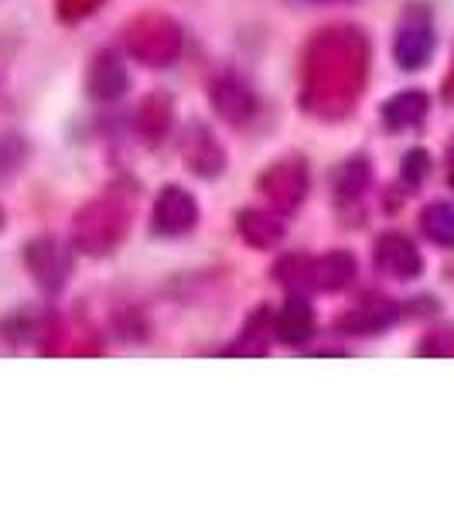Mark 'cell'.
<instances>
[{
    "mask_svg": "<svg viewBox=\"0 0 454 512\" xmlns=\"http://www.w3.org/2000/svg\"><path fill=\"white\" fill-rule=\"evenodd\" d=\"M376 267L400 280H414L420 270H424V260H420L417 246L410 243L407 236L386 233L376 239Z\"/></svg>",
    "mask_w": 454,
    "mask_h": 512,
    "instance_id": "4",
    "label": "cell"
},
{
    "mask_svg": "<svg viewBox=\"0 0 454 512\" xmlns=\"http://www.w3.org/2000/svg\"><path fill=\"white\" fill-rule=\"evenodd\" d=\"M24 260H28L31 274L45 291H62L65 277H69V256L62 253V246L55 243L52 236H41L35 243L24 250Z\"/></svg>",
    "mask_w": 454,
    "mask_h": 512,
    "instance_id": "3",
    "label": "cell"
},
{
    "mask_svg": "<svg viewBox=\"0 0 454 512\" xmlns=\"http://www.w3.org/2000/svg\"><path fill=\"white\" fill-rule=\"evenodd\" d=\"M212 106L222 113V120L229 123H246L257 113V96L239 76H219L212 82Z\"/></svg>",
    "mask_w": 454,
    "mask_h": 512,
    "instance_id": "5",
    "label": "cell"
},
{
    "mask_svg": "<svg viewBox=\"0 0 454 512\" xmlns=\"http://www.w3.org/2000/svg\"><path fill=\"white\" fill-rule=\"evenodd\" d=\"M420 229L437 246H454V205L434 202L420 212Z\"/></svg>",
    "mask_w": 454,
    "mask_h": 512,
    "instance_id": "15",
    "label": "cell"
},
{
    "mask_svg": "<svg viewBox=\"0 0 454 512\" xmlns=\"http://www.w3.org/2000/svg\"><path fill=\"white\" fill-rule=\"evenodd\" d=\"M123 89H127V72H123V65L113 59V55H99L93 62V69H89V93L96 99H117L123 96Z\"/></svg>",
    "mask_w": 454,
    "mask_h": 512,
    "instance_id": "12",
    "label": "cell"
},
{
    "mask_svg": "<svg viewBox=\"0 0 454 512\" xmlns=\"http://www.w3.org/2000/svg\"><path fill=\"white\" fill-rule=\"evenodd\" d=\"M396 315H400V311H396L393 301H369V304H359L356 311H349L345 318H338V332L373 338L379 332H386L396 321Z\"/></svg>",
    "mask_w": 454,
    "mask_h": 512,
    "instance_id": "8",
    "label": "cell"
},
{
    "mask_svg": "<svg viewBox=\"0 0 454 512\" xmlns=\"http://www.w3.org/2000/svg\"><path fill=\"white\" fill-rule=\"evenodd\" d=\"M185 164L202 178H216L226 168V154H222L219 140L202 123H192L185 134Z\"/></svg>",
    "mask_w": 454,
    "mask_h": 512,
    "instance_id": "7",
    "label": "cell"
},
{
    "mask_svg": "<svg viewBox=\"0 0 454 512\" xmlns=\"http://www.w3.org/2000/svg\"><path fill=\"white\" fill-rule=\"evenodd\" d=\"M448 181H451V185H454V147H451V151H448Z\"/></svg>",
    "mask_w": 454,
    "mask_h": 512,
    "instance_id": "19",
    "label": "cell"
},
{
    "mask_svg": "<svg viewBox=\"0 0 454 512\" xmlns=\"http://www.w3.org/2000/svg\"><path fill=\"white\" fill-rule=\"evenodd\" d=\"M366 185H369V161L366 158H352L338 168V175H335L338 202H352V198H359L362 192H366Z\"/></svg>",
    "mask_w": 454,
    "mask_h": 512,
    "instance_id": "16",
    "label": "cell"
},
{
    "mask_svg": "<svg viewBox=\"0 0 454 512\" xmlns=\"http://www.w3.org/2000/svg\"><path fill=\"white\" fill-rule=\"evenodd\" d=\"M274 277L291 294H304L308 287H315V260H311V256H304V253H291L274 267Z\"/></svg>",
    "mask_w": 454,
    "mask_h": 512,
    "instance_id": "14",
    "label": "cell"
},
{
    "mask_svg": "<svg viewBox=\"0 0 454 512\" xmlns=\"http://www.w3.org/2000/svg\"><path fill=\"white\" fill-rule=\"evenodd\" d=\"M18 140H0V175H11L14 164L21 161V147H14Z\"/></svg>",
    "mask_w": 454,
    "mask_h": 512,
    "instance_id": "18",
    "label": "cell"
},
{
    "mask_svg": "<svg viewBox=\"0 0 454 512\" xmlns=\"http://www.w3.org/2000/svg\"><path fill=\"white\" fill-rule=\"evenodd\" d=\"M427 117V96L420 89H407V93L386 99L383 106V123L386 130H410Z\"/></svg>",
    "mask_w": 454,
    "mask_h": 512,
    "instance_id": "10",
    "label": "cell"
},
{
    "mask_svg": "<svg viewBox=\"0 0 454 512\" xmlns=\"http://www.w3.org/2000/svg\"><path fill=\"white\" fill-rule=\"evenodd\" d=\"M274 328H277L280 342L301 345V342H308V338L315 335V311H311V304L304 301L301 294H294L291 301H287L284 308H280Z\"/></svg>",
    "mask_w": 454,
    "mask_h": 512,
    "instance_id": "9",
    "label": "cell"
},
{
    "mask_svg": "<svg viewBox=\"0 0 454 512\" xmlns=\"http://www.w3.org/2000/svg\"><path fill=\"white\" fill-rule=\"evenodd\" d=\"M198 222L195 198L178 185H168L154 205V233L158 236H185Z\"/></svg>",
    "mask_w": 454,
    "mask_h": 512,
    "instance_id": "2",
    "label": "cell"
},
{
    "mask_svg": "<svg viewBox=\"0 0 454 512\" xmlns=\"http://www.w3.org/2000/svg\"><path fill=\"white\" fill-rule=\"evenodd\" d=\"M356 277V256L345 253V250H332L325 253L321 260H315V287L318 291H342L349 287V280Z\"/></svg>",
    "mask_w": 454,
    "mask_h": 512,
    "instance_id": "11",
    "label": "cell"
},
{
    "mask_svg": "<svg viewBox=\"0 0 454 512\" xmlns=\"http://www.w3.org/2000/svg\"><path fill=\"white\" fill-rule=\"evenodd\" d=\"M400 171H403V185H407V188H417L420 181L427 178V171H431V158H427L424 151H410L407 158H403Z\"/></svg>",
    "mask_w": 454,
    "mask_h": 512,
    "instance_id": "17",
    "label": "cell"
},
{
    "mask_svg": "<svg viewBox=\"0 0 454 512\" xmlns=\"http://www.w3.org/2000/svg\"><path fill=\"white\" fill-rule=\"evenodd\" d=\"M260 185H263V192H270V198H274L280 209H294V205H301L304 188H308L304 161L291 158L284 164H274V168H267V175H263Z\"/></svg>",
    "mask_w": 454,
    "mask_h": 512,
    "instance_id": "6",
    "label": "cell"
},
{
    "mask_svg": "<svg viewBox=\"0 0 454 512\" xmlns=\"http://www.w3.org/2000/svg\"><path fill=\"white\" fill-rule=\"evenodd\" d=\"M434 24L427 18V11L420 7H410L403 14L400 28H396V41H393V55H396V65L407 72H417L431 62L434 55Z\"/></svg>",
    "mask_w": 454,
    "mask_h": 512,
    "instance_id": "1",
    "label": "cell"
},
{
    "mask_svg": "<svg viewBox=\"0 0 454 512\" xmlns=\"http://www.w3.org/2000/svg\"><path fill=\"white\" fill-rule=\"evenodd\" d=\"M236 222H239V236L253 246H274V243H280V236H284V222L277 216H270V212H260V209L239 212Z\"/></svg>",
    "mask_w": 454,
    "mask_h": 512,
    "instance_id": "13",
    "label": "cell"
}]
</instances>
